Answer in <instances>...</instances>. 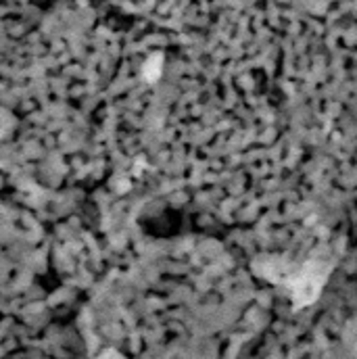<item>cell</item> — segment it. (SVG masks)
Here are the masks:
<instances>
[{
  "label": "cell",
  "mask_w": 357,
  "mask_h": 359,
  "mask_svg": "<svg viewBox=\"0 0 357 359\" xmlns=\"http://www.w3.org/2000/svg\"><path fill=\"white\" fill-rule=\"evenodd\" d=\"M161 65H163V61H161L159 55H157V57H151V59L144 63V67H142L144 80H147V82H155V80L161 76Z\"/></svg>",
  "instance_id": "cell-1"
}]
</instances>
